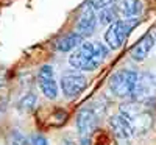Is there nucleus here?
<instances>
[{
  "label": "nucleus",
  "mask_w": 156,
  "mask_h": 145,
  "mask_svg": "<svg viewBox=\"0 0 156 145\" xmlns=\"http://www.w3.org/2000/svg\"><path fill=\"white\" fill-rule=\"evenodd\" d=\"M109 55V47L97 41H84L73 53L69 56V64L72 69L81 72H92L105 62Z\"/></svg>",
  "instance_id": "1"
},
{
  "label": "nucleus",
  "mask_w": 156,
  "mask_h": 145,
  "mask_svg": "<svg viewBox=\"0 0 156 145\" xmlns=\"http://www.w3.org/2000/svg\"><path fill=\"white\" fill-rule=\"evenodd\" d=\"M120 114L126 118L136 134H142L151 126V112L147 109L145 103L131 101L120 106Z\"/></svg>",
  "instance_id": "2"
},
{
  "label": "nucleus",
  "mask_w": 156,
  "mask_h": 145,
  "mask_svg": "<svg viewBox=\"0 0 156 145\" xmlns=\"http://www.w3.org/2000/svg\"><path fill=\"white\" fill-rule=\"evenodd\" d=\"M139 73L136 70L131 69H122L117 70L115 73H112V76L109 78V89L111 92L119 97V98H131L133 90L137 81Z\"/></svg>",
  "instance_id": "3"
},
{
  "label": "nucleus",
  "mask_w": 156,
  "mask_h": 145,
  "mask_svg": "<svg viewBox=\"0 0 156 145\" xmlns=\"http://www.w3.org/2000/svg\"><path fill=\"white\" fill-rule=\"evenodd\" d=\"M131 27L133 22H129V19H117L115 22L108 25V30L105 31V44L112 50L120 48L128 33L131 31Z\"/></svg>",
  "instance_id": "4"
},
{
  "label": "nucleus",
  "mask_w": 156,
  "mask_h": 145,
  "mask_svg": "<svg viewBox=\"0 0 156 145\" xmlns=\"http://www.w3.org/2000/svg\"><path fill=\"white\" fill-rule=\"evenodd\" d=\"M59 86H61L62 94L67 98H73V97H76L78 94H81V92L84 90V87L87 86V80L81 73V70L75 69V70H69V72L62 73Z\"/></svg>",
  "instance_id": "5"
},
{
  "label": "nucleus",
  "mask_w": 156,
  "mask_h": 145,
  "mask_svg": "<svg viewBox=\"0 0 156 145\" xmlns=\"http://www.w3.org/2000/svg\"><path fill=\"white\" fill-rule=\"evenodd\" d=\"M97 22H98L97 9L90 5V2H86L80 9V16H78V20L75 25V31H78L83 37H87L95 31Z\"/></svg>",
  "instance_id": "6"
},
{
  "label": "nucleus",
  "mask_w": 156,
  "mask_h": 145,
  "mask_svg": "<svg viewBox=\"0 0 156 145\" xmlns=\"http://www.w3.org/2000/svg\"><path fill=\"white\" fill-rule=\"evenodd\" d=\"M154 89H156V78L148 72H142L137 76V81H136V86H134V90H133L131 100L139 101V103H147L153 97Z\"/></svg>",
  "instance_id": "7"
},
{
  "label": "nucleus",
  "mask_w": 156,
  "mask_h": 145,
  "mask_svg": "<svg viewBox=\"0 0 156 145\" xmlns=\"http://www.w3.org/2000/svg\"><path fill=\"white\" fill-rule=\"evenodd\" d=\"M37 83H39V87H41L42 94L47 98H56L58 97L59 86H58V81L55 78V70H53L51 65L44 64L42 67L39 69V72H37Z\"/></svg>",
  "instance_id": "8"
},
{
  "label": "nucleus",
  "mask_w": 156,
  "mask_h": 145,
  "mask_svg": "<svg viewBox=\"0 0 156 145\" xmlns=\"http://www.w3.org/2000/svg\"><path fill=\"white\" fill-rule=\"evenodd\" d=\"M98 125V112L94 108H83L76 115V129L81 137H89Z\"/></svg>",
  "instance_id": "9"
},
{
  "label": "nucleus",
  "mask_w": 156,
  "mask_h": 145,
  "mask_svg": "<svg viewBox=\"0 0 156 145\" xmlns=\"http://www.w3.org/2000/svg\"><path fill=\"white\" fill-rule=\"evenodd\" d=\"M109 126H111V131L112 134L115 136V139L119 142H123V143H128L131 142V139L136 136L134 129L131 128V125H129V122L126 120V118L119 112L115 114L109 118Z\"/></svg>",
  "instance_id": "10"
},
{
  "label": "nucleus",
  "mask_w": 156,
  "mask_h": 145,
  "mask_svg": "<svg viewBox=\"0 0 156 145\" xmlns=\"http://www.w3.org/2000/svg\"><path fill=\"white\" fill-rule=\"evenodd\" d=\"M114 6L122 19H136L142 12L140 0H117Z\"/></svg>",
  "instance_id": "11"
},
{
  "label": "nucleus",
  "mask_w": 156,
  "mask_h": 145,
  "mask_svg": "<svg viewBox=\"0 0 156 145\" xmlns=\"http://www.w3.org/2000/svg\"><path fill=\"white\" fill-rule=\"evenodd\" d=\"M83 36L78 31H70L67 34H64L61 37H58L55 41V48L58 51H62V53H67V51H73L75 48H78L84 41Z\"/></svg>",
  "instance_id": "12"
},
{
  "label": "nucleus",
  "mask_w": 156,
  "mask_h": 145,
  "mask_svg": "<svg viewBox=\"0 0 156 145\" xmlns=\"http://www.w3.org/2000/svg\"><path fill=\"white\" fill-rule=\"evenodd\" d=\"M154 37L151 34H145L144 37H140V41H137L134 44V47L131 48V58L134 61H144L148 55H150V51L153 50L154 47Z\"/></svg>",
  "instance_id": "13"
},
{
  "label": "nucleus",
  "mask_w": 156,
  "mask_h": 145,
  "mask_svg": "<svg viewBox=\"0 0 156 145\" xmlns=\"http://www.w3.org/2000/svg\"><path fill=\"white\" fill-rule=\"evenodd\" d=\"M117 17H119V12H117L115 6H109L98 11V22L101 25H111L112 22L117 20Z\"/></svg>",
  "instance_id": "14"
},
{
  "label": "nucleus",
  "mask_w": 156,
  "mask_h": 145,
  "mask_svg": "<svg viewBox=\"0 0 156 145\" xmlns=\"http://www.w3.org/2000/svg\"><path fill=\"white\" fill-rule=\"evenodd\" d=\"M34 104H36V97H34L33 94H28V95H25V97L20 100L19 108H20L23 112H30V111H33Z\"/></svg>",
  "instance_id": "15"
},
{
  "label": "nucleus",
  "mask_w": 156,
  "mask_h": 145,
  "mask_svg": "<svg viewBox=\"0 0 156 145\" xmlns=\"http://www.w3.org/2000/svg\"><path fill=\"white\" fill-rule=\"evenodd\" d=\"M89 2L97 11H100V9H105V8H109V6L115 5L117 0H89Z\"/></svg>",
  "instance_id": "16"
},
{
  "label": "nucleus",
  "mask_w": 156,
  "mask_h": 145,
  "mask_svg": "<svg viewBox=\"0 0 156 145\" xmlns=\"http://www.w3.org/2000/svg\"><path fill=\"white\" fill-rule=\"evenodd\" d=\"M30 145H48L47 139L41 134H33L30 137Z\"/></svg>",
  "instance_id": "17"
},
{
  "label": "nucleus",
  "mask_w": 156,
  "mask_h": 145,
  "mask_svg": "<svg viewBox=\"0 0 156 145\" xmlns=\"http://www.w3.org/2000/svg\"><path fill=\"white\" fill-rule=\"evenodd\" d=\"M8 145H30V143H27V140H25L23 137H20V136H19L17 139H16V137H12V140H9V143H8Z\"/></svg>",
  "instance_id": "18"
},
{
  "label": "nucleus",
  "mask_w": 156,
  "mask_h": 145,
  "mask_svg": "<svg viewBox=\"0 0 156 145\" xmlns=\"http://www.w3.org/2000/svg\"><path fill=\"white\" fill-rule=\"evenodd\" d=\"M66 145H73V143H72V142H67V143H66Z\"/></svg>",
  "instance_id": "19"
}]
</instances>
